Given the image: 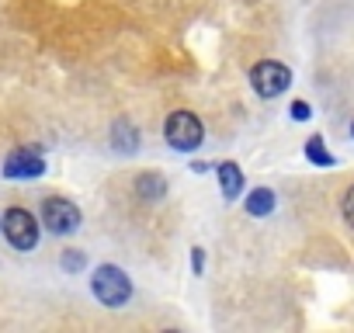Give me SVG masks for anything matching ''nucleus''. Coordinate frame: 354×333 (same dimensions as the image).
I'll use <instances>...</instances> for the list:
<instances>
[{
    "label": "nucleus",
    "instance_id": "obj_1",
    "mask_svg": "<svg viewBox=\"0 0 354 333\" xmlns=\"http://www.w3.org/2000/svg\"><path fill=\"white\" fill-rule=\"evenodd\" d=\"M91 292H94V298H97L101 305L122 309V305L132 298V281H129V274H125L122 267L101 264V267L94 271V278H91Z\"/></svg>",
    "mask_w": 354,
    "mask_h": 333
},
{
    "label": "nucleus",
    "instance_id": "obj_2",
    "mask_svg": "<svg viewBox=\"0 0 354 333\" xmlns=\"http://www.w3.org/2000/svg\"><path fill=\"white\" fill-rule=\"evenodd\" d=\"M163 139L170 149L177 153H195L205 139V125L195 111H174L167 122H163Z\"/></svg>",
    "mask_w": 354,
    "mask_h": 333
},
{
    "label": "nucleus",
    "instance_id": "obj_3",
    "mask_svg": "<svg viewBox=\"0 0 354 333\" xmlns=\"http://www.w3.org/2000/svg\"><path fill=\"white\" fill-rule=\"evenodd\" d=\"M0 229H4L8 243L15 250H21V254H28V250L39 247V219L28 209H18V205L8 209L4 216H0Z\"/></svg>",
    "mask_w": 354,
    "mask_h": 333
},
{
    "label": "nucleus",
    "instance_id": "obj_4",
    "mask_svg": "<svg viewBox=\"0 0 354 333\" xmlns=\"http://www.w3.org/2000/svg\"><path fill=\"white\" fill-rule=\"evenodd\" d=\"M250 84H254L257 97L271 101V97H278V94H285L292 87V70L285 63H278V59H261L250 70Z\"/></svg>",
    "mask_w": 354,
    "mask_h": 333
},
{
    "label": "nucleus",
    "instance_id": "obj_5",
    "mask_svg": "<svg viewBox=\"0 0 354 333\" xmlns=\"http://www.w3.org/2000/svg\"><path fill=\"white\" fill-rule=\"evenodd\" d=\"M80 209L66 198H46L42 202V226L53 233V236H70L80 229Z\"/></svg>",
    "mask_w": 354,
    "mask_h": 333
},
{
    "label": "nucleus",
    "instance_id": "obj_6",
    "mask_svg": "<svg viewBox=\"0 0 354 333\" xmlns=\"http://www.w3.org/2000/svg\"><path fill=\"white\" fill-rule=\"evenodd\" d=\"M46 174V160L39 149H15L8 160H4V178L11 181H28V178H42Z\"/></svg>",
    "mask_w": 354,
    "mask_h": 333
},
{
    "label": "nucleus",
    "instance_id": "obj_7",
    "mask_svg": "<svg viewBox=\"0 0 354 333\" xmlns=\"http://www.w3.org/2000/svg\"><path fill=\"white\" fill-rule=\"evenodd\" d=\"M216 174H219V188H223V198H240L243 195V171L233 163V160H226V163H219L216 166Z\"/></svg>",
    "mask_w": 354,
    "mask_h": 333
},
{
    "label": "nucleus",
    "instance_id": "obj_8",
    "mask_svg": "<svg viewBox=\"0 0 354 333\" xmlns=\"http://www.w3.org/2000/svg\"><path fill=\"white\" fill-rule=\"evenodd\" d=\"M139 129L129 122V118H118L115 125H111V146L118 149V153H136L139 149Z\"/></svg>",
    "mask_w": 354,
    "mask_h": 333
},
{
    "label": "nucleus",
    "instance_id": "obj_9",
    "mask_svg": "<svg viewBox=\"0 0 354 333\" xmlns=\"http://www.w3.org/2000/svg\"><path fill=\"white\" fill-rule=\"evenodd\" d=\"M136 195L146 198V202H160L167 195V178H160V174H139L136 178Z\"/></svg>",
    "mask_w": 354,
    "mask_h": 333
},
{
    "label": "nucleus",
    "instance_id": "obj_10",
    "mask_svg": "<svg viewBox=\"0 0 354 333\" xmlns=\"http://www.w3.org/2000/svg\"><path fill=\"white\" fill-rule=\"evenodd\" d=\"M247 212L257 216V219L271 216V212H274V191H268V188H254L250 198H247Z\"/></svg>",
    "mask_w": 354,
    "mask_h": 333
},
{
    "label": "nucleus",
    "instance_id": "obj_11",
    "mask_svg": "<svg viewBox=\"0 0 354 333\" xmlns=\"http://www.w3.org/2000/svg\"><path fill=\"white\" fill-rule=\"evenodd\" d=\"M306 160L316 166H333V153L323 146V135H309L306 139Z\"/></svg>",
    "mask_w": 354,
    "mask_h": 333
},
{
    "label": "nucleus",
    "instance_id": "obj_12",
    "mask_svg": "<svg viewBox=\"0 0 354 333\" xmlns=\"http://www.w3.org/2000/svg\"><path fill=\"white\" fill-rule=\"evenodd\" d=\"M63 271L66 274H77V271H84V264H87V254L84 250H63Z\"/></svg>",
    "mask_w": 354,
    "mask_h": 333
},
{
    "label": "nucleus",
    "instance_id": "obj_13",
    "mask_svg": "<svg viewBox=\"0 0 354 333\" xmlns=\"http://www.w3.org/2000/svg\"><path fill=\"white\" fill-rule=\"evenodd\" d=\"M340 212H344V222L354 229V188L344 191V202H340Z\"/></svg>",
    "mask_w": 354,
    "mask_h": 333
},
{
    "label": "nucleus",
    "instance_id": "obj_14",
    "mask_svg": "<svg viewBox=\"0 0 354 333\" xmlns=\"http://www.w3.org/2000/svg\"><path fill=\"white\" fill-rule=\"evenodd\" d=\"M309 115H313V108H309L306 101H292V118H295V122H306Z\"/></svg>",
    "mask_w": 354,
    "mask_h": 333
},
{
    "label": "nucleus",
    "instance_id": "obj_15",
    "mask_svg": "<svg viewBox=\"0 0 354 333\" xmlns=\"http://www.w3.org/2000/svg\"><path fill=\"white\" fill-rule=\"evenodd\" d=\"M192 271H195V274H202V271H205V250H202V247H195V250H192Z\"/></svg>",
    "mask_w": 354,
    "mask_h": 333
},
{
    "label": "nucleus",
    "instance_id": "obj_16",
    "mask_svg": "<svg viewBox=\"0 0 354 333\" xmlns=\"http://www.w3.org/2000/svg\"><path fill=\"white\" fill-rule=\"evenodd\" d=\"M351 139H354V122H351Z\"/></svg>",
    "mask_w": 354,
    "mask_h": 333
}]
</instances>
